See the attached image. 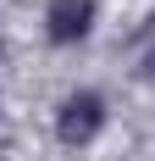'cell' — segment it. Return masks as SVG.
I'll list each match as a JSON object with an SVG mask.
<instances>
[{"instance_id": "obj_1", "label": "cell", "mask_w": 155, "mask_h": 161, "mask_svg": "<svg viewBox=\"0 0 155 161\" xmlns=\"http://www.w3.org/2000/svg\"><path fill=\"white\" fill-rule=\"evenodd\" d=\"M105 128H111V95L94 89V83L67 89L56 100V111H50V133H56L61 150H94L105 139Z\"/></svg>"}, {"instance_id": "obj_2", "label": "cell", "mask_w": 155, "mask_h": 161, "mask_svg": "<svg viewBox=\"0 0 155 161\" xmlns=\"http://www.w3.org/2000/svg\"><path fill=\"white\" fill-rule=\"evenodd\" d=\"M100 28V0H45L39 6V33L50 50H78Z\"/></svg>"}, {"instance_id": "obj_3", "label": "cell", "mask_w": 155, "mask_h": 161, "mask_svg": "<svg viewBox=\"0 0 155 161\" xmlns=\"http://www.w3.org/2000/svg\"><path fill=\"white\" fill-rule=\"evenodd\" d=\"M122 61H127V72L139 83H155V11H144L133 22V33H127V45H122Z\"/></svg>"}, {"instance_id": "obj_4", "label": "cell", "mask_w": 155, "mask_h": 161, "mask_svg": "<svg viewBox=\"0 0 155 161\" xmlns=\"http://www.w3.org/2000/svg\"><path fill=\"white\" fill-rule=\"evenodd\" d=\"M0 67H6V33H0Z\"/></svg>"}]
</instances>
